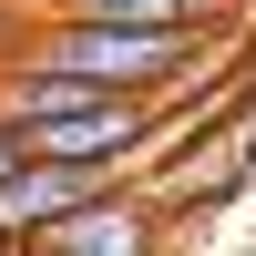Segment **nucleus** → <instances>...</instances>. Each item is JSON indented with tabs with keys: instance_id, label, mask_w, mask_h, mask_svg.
<instances>
[{
	"instance_id": "1",
	"label": "nucleus",
	"mask_w": 256,
	"mask_h": 256,
	"mask_svg": "<svg viewBox=\"0 0 256 256\" xmlns=\"http://www.w3.org/2000/svg\"><path fill=\"white\" fill-rule=\"evenodd\" d=\"M216 31H134V20H52L20 62L41 72H72L92 92H134V102H164L184 72H205Z\"/></svg>"
},
{
	"instance_id": "2",
	"label": "nucleus",
	"mask_w": 256,
	"mask_h": 256,
	"mask_svg": "<svg viewBox=\"0 0 256 256\" xmlns=\"http://www.w3.org/2000/svg\"><path fill=\"white\" fill-rule=\"evenodd\" d=\"M113 184H134V174H123V164H52V154H31L20 184H0V226H10V236H52L62 216L102 205Z\"/></svg>"
},
{
	"instance_id": "3",
	"label": "nucleus",
	"mask_w": 256,
	"mask_h": 256,
	"mask_svg": "<svg viewBox=\"0 0 256 256\" xmlns=\"http://www.w3.org/2000/svg\"><path fill=\"white\" fill-rule=\"evenodd\" d=\"M41 256H164V205L144 195V184H113L102 205H82V216H62L52 236H31Z\"/></svg>"
},
{
	"instance_id": "4",
	"label": "nucleus",
	"mask_w": 256,
	"mask_h": 256,
	"mask_svg": "<svg viewBox=\"0 0 256 256\" xmlns=\"http://www.w3.org/2000/svg\"><path fill=\"white\" fill-rule=\"evenodd\" d=\"M52 20H134V31H216L226 0H52Z\"/></svg>"
},
{
	"instance_id": "5",
	"label": "nucleus",
	"mask_w": 256,
	"mask_h": 256,
	"mask_svg": "<svg viewBox=\"0 0 256 256\" xmlns=\"http://www.w3.org/2000/svg\"><path fill=\"white\" fill-rule=\"evenodd\" d=\"M20 164H31V134H20L10 113H0V184H20Z\"/></svg>"
},
{
	"instance_id": "6",
	"label": "nucleus",
	"mask_w": 256,
	"mask_h": 256,
	"mask_svg": "<svg viewBox=\"0 0 256 256\" xmlns=\"http://www.w3.org/2000/svg\"><path fill=\"white\" fill-rule=\"evenodd\" d=\"M10 246H31V236H10V226H0V256H10Z\"/></svg>"
},
{
	"instance_id": "7",
	"label": "nucleus",
	"mask_w": 256,
	"mask_h": 256,
	"mask_svg": "<svg viewBox=\"0 0 256 256\" xmlns=\"http://www.w3.org/2000/svg\"><path fill=\"white\" fill-rule=\"evenodd\" d=\"M10 256H41V246H10Z\"/></svg>"
}]
</instances>
